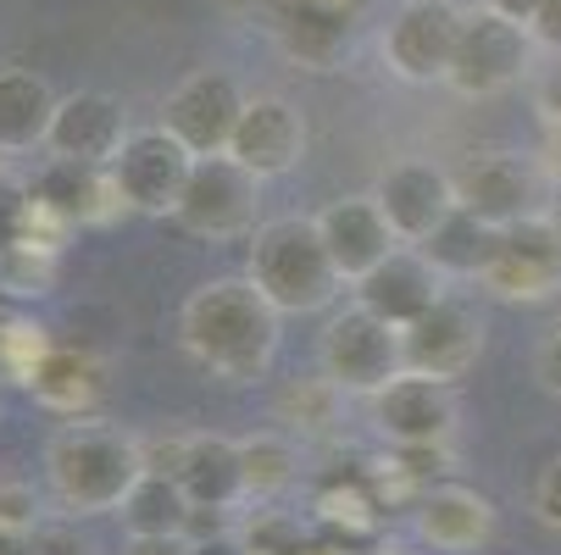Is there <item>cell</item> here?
Here are the masks:
<instances>
[{"mask_svg":"<svg viewBox=\"0 0 561 555\" xmlns=\"http://www.w3.org/2000/svg\"><path fill=\"white\" fill-rule=\"evenodd\" d=\"M378 495L367 484H329L323 495H317V522L345 533V539H367L378 533Z\"/></svg>","mask_w":561,"mask_h":555,"instance_id":"29","label":"cell"},{"mask_svg":"<svg viewBox=\"0 0 561 555\" xmlns=\"http://www.w3.org/2000/svg\"><path fill=\"white\" fill-rule=\"evenodd\" d=\"M123 139H128V117H123L117 95H106V90H72V95L56 101L45 150H50V162L106 167L112 155L123 150Z\"/></svg>","mask_w":561,"mask_h":555,"instance_id":"16","label":"cell"},{"mask_svg":"<svg viewBox=\"0 0 561 555\" xmlns=\"http://www.w3.org/2000/svg\"><path fill=\"white\" fill-rule=\"evenodd\" d=\"M45 478L72 517L123 511V500L145 478V444L139 433L106 423H72L45 444Z\"/></svg>","mask_w":561,"mask_h":555,"instance_id":"2","label":"cell"},{"mask_svg":"<svg viewBox=\"0 0 561 555\" xmlns=\"http://www.w3.org/2000/svg\"><path fill=\"white\" fill-rule=\"evenodd\" d=\"M190 511H195V500L184 495L173 472H145L134 495L123 500V528L128 533H184Z\"/></svg>","mask_w":561,"mask_h":555,"instance_id":"26","label":"cell"},{"mask_svg":"<svg viewBox=\"0 0 561 555\" xmlns=\"http://www.w3.org/2000/svg\"><path fill=\"white\" fill-rule=\"evenodd\" d=\"M228 155L239 167H251L262 184L284 178V173L300 167V155H306V117L284 95H251L245 112H239L233 139H228Z\"/></svg>","mask_w":561,"mask_h":555,"instance_id":"13","label":"cell"},{"mask_svg":"<svg viewBox=\"0 0 561 555\" xmlns=\"http://www.w3.org/2000/svg\"><path fill=\"white\" fill-rule=\"evenodd\" d=\"M251 95H239V84L217 67H201L190 72L184 84L162 101V128L179 134L195 155H222L233 128H239V112H245Z\"/></svg>","mask_w":561,"mask_h":555,"instance_id":"10","label":"cell"},{"mask_svg":"<svg viewBox=\"0 0 561 555\" xmlns=\"http://www.w3.org/2000/svg\"><path fill=\"white\" fill-rule=\"evenodd\" d=\"M23 200H28V189L7 173V162H0V245L18 233V217H23Z\"/></svg>","mask_w":561,"mask_h":555,"instance_id":"36","label":"cell"},{"mask_svg":"<svg viewBox=\"0 0 561 555\" xmlns=\"http://www.w3.org/2000/svg\"><path fill=\"white\" fill-rule=\"evenodd\" d=\"M373 428L389 444H445L456 428V394L445 378L400 372L373 394Z\"/></svg>","mask_w":561,"mask_h":555,"instance_id":"11","label":"cell"},{"mask_svg":"<svg viewBox=\"0 0 561 555\" xmlns=\"http://www.w3.org/2000/svg\"><path fill=\"white\" fill-rule=\"evenodd\" d=\"M501 240H506V228H495V222H484V217H472L467 206H456L428 240H423V256L445 273V278H484L490 273V262H495V251H501Z\"/></svg>","mask_w":561,"mask_h":555,"instance_id":"23","label":"cell"},{"mask_svg":"<svg viewBox=\"0 0 561 555\" xmlns=\"http://www.w3.org/2000/svg\"><path fill=\"white\" fill-rule=\"evenodd\" d=\"M478 284L495 289L501 300H550L561 289V222H556V211L506 228L490 273Z\"/></svg>","mask_w":561,"mask_h":555,"instance_id":"12","label":"cell"},{"mask_svg":"<svg viewBox=\"0 0 561 555\" xmlns=\"http://www.w3.org/2000/svg\"><path fill=\"white\" fill-rule=\"evenodd\" d=\"M317 228H323V240H329V256L340 267L345 284H362L394 245H400V233L389 228L378 195H351V200H334L317 211Z\"/></svg>","mask_w":561,"mask_h":555,"instance_id":"19","label":"cell"},{"mask_svg":"<svg viewBox=\"0 0 561 555\" xmlns=\"http://www.w3.org/2000/svg\"><path fill=\"white\" fill-rule=\"evenodd\" d=\"M295 555H351V550H340V544H311V550H295Z\"/></svg>","mask_w":561,"mask_h":555,"instance_id":"41","label":"cell"},{"mask_svg":"<svg viewBox=\"0 0 561 555\" xmlns=\"http://www.w3.org/2000/svg\"><path fill=\"white\" fill-rule=\"evenodd\" d=\"M445 273L423 256V245H394L362 284H356V300L367 305V311H378L383 323H394V328H412L423 311H434L439 300H445Z\"/></svg>","mask_w":561,"mask_h":555,"instance_id":"17","label":"cell"},{"mask_svg":"<svg viewBox=\"0 0 561 555\" xmlns=\"http://www.w3.org/2000/svg\"><path fill=\"white\" fill-rule=\"evenodd\" d=\"M179 328H184V350L206 372H217L228 383H256L278 356L284 311L262 294V284L251 273L245 278H211L184 300Z\"/></svg>","mask_w":561,"mask_h":555,"instance_id":"1","label":"cell"},{"mask_svg":"<svg viewBox=\"0 0 561 555\" xmlns=\"http://www.w3.org/2000/svg\"><path fill=\"white\" fill-rule=\"evenodd\" d=\"M539 112H545V117L561 128V67H556V72L545 78V84H539Z\"/></svg>","mask_w":561,"mask_h":555,"instance_id":"39","label":"cell"},{"mask_svg":"<svg viewBox=\"0 0 561 555\" xmlns=\"http://www.w3.org/2000/svg\"><path fill=\"white\" fill-rule=\"evenodd\" d=\"M456 178V200L484 217L495 228H517V222H534V217H550V167L539 155H523V150H472L467 162L450 173Z\"/></svg>","mask_w":561,"mask_h":555,"instance_id":"4","label":"cell"},{"mask_svg":"<svg viewBox=\"0 0 561 555\" xmlns=\"http://www.w3.org/2000/svg\"><path fill=\"white\" fill-rule=\"evenodd\" d=\"M534 50H539V45H534L528 23L478 7V12L461 18V34H456V56H450L445 84H450L461 101H490V95L512 90L517 78L528 72V56H534Z\"/></svg>","mask_w":561,"mask_h":555,"instance_id":"6","label":"cell"},{"mask_svg":"<svg viewBox=\"0 0 561 555\" xmlns=\"http://www.w3.org/2000/svg\"><path fill=\"white\" fill-rule=\"evenodd\" d=\"M528 34H534L539 50L561 56V0H539V12L528 18Z\"/></svg>","mask_w":561,"mask_h":555,"instance_id":"37","label":"cell"},{"mask_svg":"<svg viewBox=\"0 0 561 555\" xmlns=\"http://www.w3.org/2000/svg\"><path fill=\"white\" fill-rule=\"evenodd\" d=\"M45 350H50V339H45L39 323H28V316H7V323H0V372L7 378L28 383L34 367L45 361Z\"/></svg>","mask_w":561,"mask_h":555,"instance_id":"31","label":"cell"},{"mask_svg":"<svg viewBox=\"0 0 561 555\" xmlns=\"http://www.w3.org/2000/svg\"><path fill=\"white\" fill-rule=\"evenodd\" d=\"M56 278V251L34 240H7L0 245V284L12 294H50Z\"/></svg>","mask_w":561,"mask_h":555,"instance_id":"30","label":"cell"},{"mask_svg":"<svg viewBox=\"0 0 561 555\" xmlns=\"http://www.w3.org/2000/svg\"><path fill=\"white\" fill-rule=\"evenodd\" d=\"M373 195H378L389 228L400 233V245H423L428 233L461 206V200H456V178H450L439 162H423V155H412V162H394V167L378 178Z\"/></svg>","mask_w":561,"mask_h":555,"instance_id":"14","label":"cell"},{"mask_svg":"<svg viewBox=\"0 0 561 555\" xmlns=\"http://www.w3.org/2000/svg\"><path fill=\"white\" fill-rule=\"evenodd\" d=\"M490 12H501V18H517V23H528L534 12H539V0H484Z\"/></svg>","mask_w":561,"mask_h":555,"instance_id":"40","label":"cell"},{"mask_svg":"<svg viewBox=\"0 0 561 555\" xmlns=\"http://www.w3.org/2000/svg\"><path fill=\"white\" fill-rule=\"evenodd\" d=\"M251 278L262 284V294L284 316L323 311L345 289L317 217H273V222H262L251 233Z\"/></svg>","mask_w":561,"mask_h":555,"instance_id":"3","label":"cell"},{"mask_svg":"<svg viewBox=\"0 0 561 555\" xmlns=\"http://www.w3.org/2000/svg\"><path fill=\"white\" fill-rule=\"evenodd\" d=\"M278 7H295V0H278Z\"/></svg>","mask_w":561,"mask_h":555,"instance_id":"43","label":"cell"},{"mask_svg":"<svg viewBox=\"0 0 561 555\" xmlns=\"http://www.w3.org/2000/svg\"><path fill=\"white\" fill-rule=\"evenodd\" d=\"M412 528L439 555H472L495 539V506L467 484H428L412 506Z\"/></svg>","mask_w":561,"mask_h":555,"instance_id":"18","label":"cell"},{"mask_svg":"<svg viewBox=\"0 0 561 555\" xmlns=\"http://www.w3.org/2000/svg\"><path fill=\"white\" fill-rule=\"evenodd\" d=\"M56 117V95L34 67H0V150H34L45 144Z\"/></svg>","mask_w":561,"mask_h":555,"instance_id":"24","label":"cell"},{"mask_svg":"<svg viewBox=\"0 0 561 555\" xmlns=\"http://www.w3.org/2000/svg\"><path fill=\"white\" fill-rule=\"evenodd\" d=\"M278 39H284V50L300 67L334 72L345 61V50H351V12L345 7H323V0H295V7H284Z\"/></svg>","mask_w":561,"mask_h":555,"instance_id":"22","label":"cell"},{"mask_svg":"<svg viewBox=\"0 0 561 555\" xmlns=\"http://www.w3.org/2000/svg\"><path fill=\"white\" fill-rule=\"evenodd\" d=\"M179 484H184V495H190L195 506H222V511H233L239 500H245V461H239V439L190 433Z\"/></svg>","mask_w":561,"mask_h":555,"instance_id":"21","label":"cell"},{"mask_svg":"<svg viewBox=\"0 0 561 555\" xmlns=\"http://www.w3.org/2000/svg\"><path fill=\"white\" fill-rule=\"evenodd\" d=\"M534 372H539V383H545L550 394H561V323L545 334V345H539V356H534Z\"/></svg>","mask_w":561,"mask_h":555,"instance_id":"38","label":"cell"},{"mask_svg":"<svg viewBox=\"0 0 561 555\" xmlns=\"http://www.w3.org/2000/svg\"><path fill=\"white\" fill-rule=\"evenodd\" d=\"M378 555H400V550H378Z\"/></svg>","mask_w":561,"mask_h":555,"instance_id":"42","label":"cell"},{"mask_svg":"<svg viewBox=\"0 0 561 555\" xmlns=\"http://www.w3.org/2000/svg\"><path fill=\"white\" fill-rule=\"evenodd\" d=\"M239 461H245V500H273L295 484L300 450L289 433H251L239 439Z\"/></svg>","mask_w":561,"mask_h":555,"instance_id":"27","label":"cell"},{"mask_svg":"<svg viewBox=\"0 0 561 555\" xmlns=\"http://www.w3.org/2000/svg\"><path fill=\"white\" fill-rule=\"evenodd\" d=\"M39 528V500L23 478H0V539H28Z\"/></svg>","mask_w":561,"mask_h":555,"instance_id":"32","label":"cell"},{"mask_svg":"<svg viewBox=\"0 0 561 555\" xmlns=\"http://www.w3.org/2000/svg\"><path fill=\"white\" fill-rule=\"evenodd\" d=\"M28 555H95V544L78 539V528H34Z\"/></svg>","mask_w":561,"mask_h":555,"instance_id":"35","label":"cell"},{"mask_svg":"<svg viewBox=\"0 0 561 555\" xmlns=\"http://www.w3.org/2000/svg\"><path fill=\"white\" fill-rule=\"evenodd\" d=\"M461 18L450 0H407L394 12L389 34H383V61L394 78L407 84H445L450 72V56H456V34H461Z\"/></svg>","mask_w":561,"mask_h":555,"instance_id":"9","label":"cell"},{"mask_svg":"<svg viewBox=\"0 0 561 555\" xmlns=\"http://www.w3.org/2000/svg\"><path fill=\"white\" fill-rule=\"evenodd\" d=\"M400 339H407V372H428V378L450 383L484 350V316H478V305L445 294L412 328H400Z\"/></svg>","mask_w":561,"mask_h":555,"instance_id":"15","label":"cell"},{"mask_svg":"<svg viewBox=\"0 0 561 555\" xmlns=\"http://www.w3.org/2000/svg\"><path fill=\"white\" fill-rule=\"evenodd\" d=\"M28 389H34V401H39V406L78 417V412H90V406L101 401V394H106V372H101V361H95L90 350L50 345V350H45V361L34 367Z\"/></svg>","mask_w":561,"mask_h":555,"instance_id":"25","label":"cell"},{"mask_svg":"<svg viewBox=\"0 0 561 555\" xmlns=\"http://www.w3.org/2000/svg\"><path fill=\"white\" fill-rule=\"evenodd\" d=\"M340 383L334 378H306V383H289L284 394H278V423H289V428H300V433H323V428H334V417H340Z\"/></svg>","mask_w":561,"mask_h":555,"instance_id":"28","label":"cell"},{"mask_svg":"<svg viewBox=\"0 0 561 555\" xmlns=\"http://www.w3.org/2000/svg\"><path fill=\"white\" fill-rule=\"evenodd\" d=\"M534 517L561 533V455H550L534 478Z\"/></svg>","mask_w":561,"mask_h":555,"instance_id":"33","label":"cell"},{"mask_svg":"<svg viewBox=\"0 0 561 555\" xmlns=\"http://www.w3.org/2000/svg\"><path fill=\"white\" fill-rule=\"evenodd\" d=\"M256 206H262V178L222 150V155H195V173L184 184L173 222L184 233H195V240L222 245V240H245V233L262 228Z\"/></svg>","mask_w":561,"mask_h":555,"instance_id":"7","label":"cell"},{"mask_svg":"<svg viewBox=\"0 0 561 555\" xmlns=\"http://www.w3.org/2000/svg\"><path fill=\"white\" fill-rule=\"evenodd\" d=\"M317 367H323V378H334L345 394H373L407 372V339H400L394 323H383L378 311H367L362 300L334 311L323 339H317Z\"/></svg>","mask_w":561,"mask_h":555,"instance_id":"5","label":"cell"},{"mask_svg":"<svg viewBox=\"0 0 561 555\" xmlns=\"http://www.w3.org/2000/svg\"><path fill=\"white\" fill-rule=\"evenodd\" d=\"M34 195L45 206H56L67 222H112L128 211L112 167H90V162H50L45 178L34 184Z\"/></svg>","mask_w":561,"mask_h":555,"instance_id":"20","label":"cell"},{"mask_svg":"<svg viewBox=\"0 0 561 555\" xmlns=\"http://www.w3.org/2000/svg\"><path fill=\"white\" fill-rule=\"evenodd\" d=\"M112 178L128 200V211H145V217H173L179 200H184V184L195 173V150L168 134V128H139L123 139V150L112 155Z\"/></svg>","mask_w":561,"mask_h":555,"instance_id":"8","label":"cell"},{"mask_svg":"<svg viewBox=\"0 0 561 555\" xmlns=\"http://www.w3.org/2000/svg\"><path fill=\"white\" fill-rule=\"evenodd\" d=\"M123 555H201L190 533H128Z\"/></svg>","mask_w":561,"mask_h":555,"instance_id":"34","label":"cell"}]
</instances>
